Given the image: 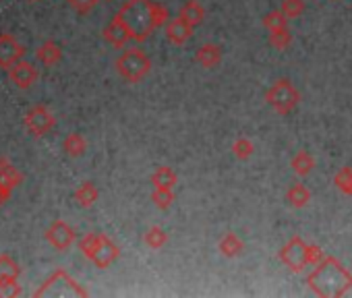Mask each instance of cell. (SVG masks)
Instances as JSON below:
<instances>
[{
    "mask_svg": "<svg viewBox=\"0 0 352 298\" xmlns=\"http://www.w3.org/2000/svg\"><path fill=\"white\" fill-rule=\"evenodd\" d=\"M309 288L319 296H344L352 288V273L333 257H325L307 277Z\"/></svg>",
    "mask_w": 352,
    "mask_h": 298,
    "instance_id": "1",
    "label": "cell"
},
{
    "mask_svg": "<svg viewBox=\"0 0 352 298\" xmlns=\"http://www.w3.org/2000/svg\"><path fill=\"white\" fill-rule=\"evenodd\" d=\"M23 290L19 282H3L0 284V298H9V296H21Z\"/></svg>",
    "mask_w": 352,
    "mask_h": 298,
    "instance_id": "34",
    "label": "cell"
},
{
    "mask_svg": "<svg viewBox=\"0 0 352 298\" xmlns=\"http://www.w3.org/2000/svg\"><path fill=\"white\" fill-rule=\"evenodd\" d=\"M218 249H220V253H222L224 257L234 259V257L243 255V251H245V242L239 238V234H234V232H226V234L220 238Z\"/></svg>",
    "mask_w": 352,
    "mask_h": 298,
    "instance_id": "21",
    "label": "cell"
},
{
    "mask_svg": "<svg viewBox=\"0 0 352 298\" xmlns=\"http://www.w3.org/2000/svg\"><path fill=\"white\" fill-rule=\"evenodd\" d=\"M11 195H13V189H9L7 185L0 183V209H3V205L11 199Z\"/></svg>",
    "mask_w": 352,
    "mask_h": 298,
    "instance_id": "36",
    "label": "cell"
},
{
    "mask_svg": "<svg viewBox=\"0 0 352 298\" xmlns=\"http://www.w3.org/2000/svg\"><path fill=\"white\" fill-rule=\"evenodd\" d=\"M67 3L71 5V9H73L75 13H79V15H89V13L96 9V5L100 3V0H67Z\"/></svg>",
    "mask_w": 352,
    "mask_h": 298,
    "instance_id": "33",
    "label": "cell"
},
{
    "mask_svg": "<svg viewBox=\"0 0 352 298\" xmlns=\"http://www.w3.org/2000/svg\"><path fill=\"white\" fill-rule=\"evenodd\" d=\"M270 44L276 48V50H286L290 44H292V32L286 27H280V30H272L270 32Z\"/></svg>",
    "mask_w": 352,
    "mask_h": 298,
    "instance_id": "28",
    "label": "cell"
},
{
    "mask_svg": "<svg viewBox=\"0 0 352 298\" xmlns=\"http://www.w3.org/2000/svg\"><path fill=\"white\" fill-rule=\"evenodd\" d=\"M280 11L288 17V19H296L305 13V0H282Z\"/></svg>",
    "mask_w": 352,
    "mask_h": 298,
    "instance_id": "31",
    "label": "cell"
},
{
    "mask_svg": "<svg viewBox=\"0 0 352 298\" xmlns=\"http://www.w3.org/2000/svg\"><path fill=\"white\" fill-rule=\"evenodd\" d=\"M0 183L7 185L9 189H17L23 183V174L15 168V164L7 158H0Z\"/></svg>",
    "mask_w": 352,
    "mask_h": 298,
    "instance_id": "19",
    "label": "cell"
},
{
    "mask_svg": "<svg viewBox=\"0 0 352 298\" xmlns=\"http://www.w3.org/2000/svg\"><path fill=\"white\" fill-rule=\"evenodd\" d=\"M73 197H75V201H77L79 207L87 209V207L96 205V201L100 199V191H98V187L91 181H85V183H81L77 187V191H75Z\"/></svg>",
    "mask_w": 352,
    "mask_h": 298,
    "instance_id": "18",
    "label": "cell"
},
{
    "mask_svg": "<svg viewBox=\"0 0 352 298\" xmlns=\"http://www.w3.org/2000/svg\"><path fill=\"white\" fill-rule=\"evenodd\" d=\"M21 275L19 263L11 255H0V284L3 282H17Z\"/></svg>",
    "mask_w": 352,
    "mask_h": 298,
    "instance_id": "23",
    "label": "cell"
},
{
    "mask_svg": "<svg viewBox=\"0 0 352 298\" xmlns=\"http://www.w3.org/2000/svg\"><path fill=\"white\" fill-rule=\"evenodd\" d=\"M36 58L44 65V67H54L63 60V48L54 42V40H46L44 44L38 46L36 50Z\"/></svg>",
    "mask_w": 352,
    "mask_h": 298,
    "instance_id": "15",
    "label": "cell"
},
{
    "mask_svg": "<svg viewBox=\"0 0 352 298\" xmlns=\"http://www.w3.org/2000/svg\"><path fill=\"white\" fill-rule=\"evenodd\" d=\"M63 152L69 156V158H81L85 156L87 152V141L81 133H71L65 137L63 141Z\"/></svg>",
    "mask_w": 352,
    "mask_h": 298,
    "instance_id": "20",
    "label": "cell"
},
{
    "mask_svg": "<svg viewBox=\"0 0 352 298\" xmlns=\"http://www.w3.org/2000/svg\"><path fill=\"white\" fill-rule=\"evenodd\" d=\"M280 261L294 273H300L307 265V242L300 236H292L280 251Z\"/></svg>",
    "mask_w": 352,
    "mask_h": 298,
    "instance_id": "7",
    "label": "cell"
},
{
    "mask_svg": "<svg viewBox=\"0 0 352 298\" xmlns=\"http://www.w3.org/2000/svg\"><path fill=\"white\" fill-rule=\"evenodd\" d=\"M333 185H336V189H338L340 193L352 197V168H350V166L340 168V170L336 172V176H333Z\"/></svg>",
    "mask_w": 352,
    "mask_h": 298,
    "instance_id": "26",
    "label": "cell"
},
{
    "mask_svg": "<svg viewBox=\"0 0 352 298\" xmlns=\"http://www.w3.org/2000/svg\"><path fill=\"white\" fill-rule=\"evenodd\" d=\"M23 56H25V48L15 36L0 34V69L9 71L19 60H23Z\"/></svg>",
    "mask_w": 352,
    "mask_h": 298,
    "instance_id": "10",
    "label": "cell"
},
{
    "mask_svg": "<svg viewBox=\"0 0 352 298\" xmlns=\"http://www.w3.org/2000/svg\"><path fill=\"white\" fill-rule=\"evenodd\" d=\"M286 201H288L294 209H302V207H307L309 201H311V191H309L305 185L294 183V185H290L288 191H286Z\"/></svg>",
    "mask_w": 352,
    "mask_h": 298,
    "instance_id": "22",
    "label": "cell"
},
{
    "mask_svg": "<svg viewBox=\"0 0 352 298\" xmlns=\"http://www.w3.org/2000/svg\"><path fill=\"white\" fill-rule=\"evenodd\" d=\"M307 259H309V265L315 267L317 263H321L325 259V255H323V251L317 244H307Z\"/></svg>",
    "mask_w": 352,
    "mask_h": 298,
    "instance_id": "35",
    "label": "cell"
},
{
    "mask_svg": "<svg viewBox=\"0 0 352 298\" xmlns=\"http://www.w3.org/2000/svg\"><path fill=\"white\" fill-rule=\"evenodd\" d=\"M149 15H151V23H153V30H157V27H164L166 23H168V9L164 7V5H160V3H149Z\"/></svg>",
    "mask_w": 352,
    "mask_h": 298,
    "instance_id": "30",
    "label": "cell"
},
{
    "mask_svg": "<svg viewBox=\"0 0 352 298\" xmlns=\"http://www.w3.org/2000/svg\"><path fill=\"white\" fill-rule=\"evenodd\" d=\"M195 60L204 67V69H216L220 62H222V48L218 44H204L197 48L195 52Z\"/></svg>",
    "mask_w": 352,
    "mask_h": 298,
    "instance_id": "14",
    "label": "cell"
},
{
    "mask_svg": "<svg viewBox=\"0 0 352 298\" xmlns=\"http://www.w3.org/2000/svg\"><path fill=\"white\" fill-rule=\"evenodd\" d=\"M34 296H89V292L77 279H73L65 269H56L34 292Z\"/></svg>",
    "mask_w": 352,
    "mask_h": 298,
    "instance_id": "6",
    "label": "cell"
},
{
    "mask_svg": "<svg viewBox=\"0 0 352 298\" xmlns=\"http://www.w3.org/2000/svg\"><path fill=\"white\" fill-rule=\"evenodd\" d=\"M23 124L25 128L34 135V137H44L48 135L54 124H56V116L46 108V106H34L25 112L23 116Z\"/></svg>",
    "mask_w": 352,
    "mask_h": 298,
    "instance_id": "8",
    "label": "cell"
},
{
    "mask_svg": "<svg viewBox=\"0 0 352 298\" xmlns=\"http://www.w3.org/2000/svg\"><path fill=\"white\" fill-rule=\"evenodd\" d=\"M263 25L267 27V32L272 30H280V27H286L288 25V17L282 13V11H272L263 17Z\"/></svg>",
    "mask_w": 352,
    "mask_h": 298,
    "instance_id": "32",
    "label": "cell"
},
{
    "mask_svg": "<svg viewBox=\"0 0 352 298\" xmlns=\"http://www.w3.org/2000/svg\"><path fill=\"white\" fill-rule=\"evenodd\" d=\"M179 17L185 19L189 25L197 27L206 19V9H204V5L199 3V0H187V3L179 9Z\"/></svg>",
    "mask_w": 352,
    "mask_h": 298,
    "instance_id": "16",
    "label": "cell"
},
{
    "mask_svg": "<svg viewBox=\"0 0 352 298\" xmlns=\"http://www.w3.org/2000/svg\"><path fill=\"white\" fill-rule=\"evenodd\" d=\"M34 3H38V0H34Z\"/></svg>",
    "mask_w": 352,
    "mask_h": 298,
    "instance_id": "37",
    "label": "cell"
},
{
    "mask_svg": "<svg viewBox=\"0 0 352 298\" xmlns=\"http://www.w3.org/2000/svg\"><path fill=\"white\" fill-rule=\"evenodd\" d=\"M102 36H104V40H106L112 48H116V50L124 48V46L133 40L131 30L126 27V23L122 21V17H120L118 13H116V15L112 17V21L104 27Z\"/></svg>",
    "mask_w": 352,
    "mask_h": 298,
    "instance_id": "11",
    "label": "cell"
},
{
    "mask_svg": "<svg viewBox=\"0 0 352 298\" xmlns=\"http://www.w3.org/2000/svg\"><path fill=\"white\" fill-rule=\"evenodd\" d=\"M44 238H46V242H48L50 247H54L56 251L65 253V251H69V249L75 244L77 234H75V228H73L69 222H65V220H54V222L48 226Z\"/></svg>",
    "mask_w": 352,
    "mask_h": 298,
    "instance_id": "9",
    "label": "cell"
},
{
    "mask_svg": "<svg viewBox=\"0 0 352 298\" xmlns=\"http://www.w3.org/2000/svg\"><path fill=\"white\" fill-rule=\"evenodd\" d=\"M114 67H116V73L126 83H139V81H143L149 75L151 58L143 50H139V48H129V50H124L116 58Z\"/></svg>",
    "mask_w": 352,
    "mask_h": 298,
    "instance_id": "4",
    "label": "cell"
},
{
    "mask_svg": "<svg viewBox=\"0 0 352 298\" xmlns=\"http://www.w3.org/2000/svg\"><path fill=\"white\" fill-rule=\"evenodd\" d=\"M253 152H255V145H253V141L247 139V137H239V139L232 143V154H234V158L241 160V162H247V160L253 156Z\"/></svg>",
    "mask_w": 352,
    "mask_h": 298,
    "instance_id": "27",
    "label": "cell"
},
{
    "mask_svg": "<svg viewBox=\"0 0 352 298\" xmlns=\"http://www.w3.org/2000/svg\"><path fill=\"white\" fill-rule=\"evenodd\" d=\"M38 77H40V73H38L36 65L30 62V60H25V58L19 60L15 67L9 69V79H11V83H13L15 87H19V89H30V87H34L36 81H38Z\"/></svg>",
    "mask_w": 352,
    "mask_h": 298,
    "instance_id": "12",
    "label": "cell"
},
{
    "mask_svg": "<svg viewBox=\"0 0 352 298\" xmlns=\"http://www.w3.org/2000/svg\"><path fill=\"white\" fill-rule=\"evenodd\" d=\"M174 193L172 189H153L151 193V203L157 207V209H168L172 203H174Z\"/></svg>",
    "mask_w": 352,
    "mask_h": 298,
    "instance_id": "29",
    "label": "cell"
},
{
    "mask_svg": "<svg viewBox=\"0 0 352 298\" xmlns=\"http://www.w3.org/2000/svg\"><path fill=\"white\" fill-rule=\"evenodd\" d=\"M149 3L151 0H126L118 11V15L122 17V21L126 23V27L133 34V40L139 44H143L153 32Z\"/></svg>",
    "mask_w": 352,
    "mask_h": 298,
    "instance_id": "3",
    "label": "cell"
},
{
    "mask_svg": "<svg viewBox=\"0 0 352 298\" xmlns=\"http://www.w3.org/2000/svg\"><path fill=\"white\" fill-rule=\"evenodd\" d=\"M265 102L270 104V108L276 114L286 116V114L294 112L296 106L300 104V91L296 89V85L290 79H278L265 91Z\"/></svg>",
    "mask_w": 352,
    "mask_h": 298,
    "instance_id": "5",
    "label": "cell"
},
{
    "mask_svg": "<svg viewBox=\"0 0 352 298\" xmlns=\"http://www.w3.org/2000/svg\"><path fill=\"white\" fill-rule=\"evenodd\" d=\"M290 168H292V172H294L296 176H300V179H302V176H309V174L313 172V168H315V158H313V154L307 152V149H300L298 154L292 156Z\"/></svg>",
    "mask_w": 352,
    "mask_h": 298,
    "instance_id": "17",
    "label": "cell"
},
{
    "mask_svg": "<svg viewBox=\"0 0 352 298\" xmlns=\"http://www.w3.org/2000/svg\"><path fill=\"white\" fill-rule=\"evenodd\" d=\"M79 251L98 269L110 267L120 257L118 244L112 238H108L106 234H102V232H89L83 238H79Z\"/></svg>",
    "mask_w": 352,
    "mask_h": 298,
    "instance_id": "2",
    "label": "cell"
},
{
    "mask_svg": "<svg viewBox=\"0 0 352 298\" xmlns=\"http://www.w3.org/2000/svg\"><path fill=\"white\" fill-rule=\"evenodd\" d=\"M193 25H189L185 19L176 17V19H170L166 23V40L172 44V46H185L191 36H193Z\"/></svg>",
    "mask_w": 352,
    "mask_h": 298,
    "instance_id": "13",
    "label": "cell"
},
{
    "mask_svg": "<svg viewBox=\"0 0 352 298\" xmlns=\"http://www.w3.org/2000/svg\"><path fill=\"white\" fill-rule=\"evenodd\" d=\"M143 242H145V247L157 251V249H162V247L168 242V234H166V230H164L162 226H151V228L145 232Z\"/></svg>",
    "mask_w": 352,
    "mask_h": 298,
    "instance_id": "25",
    "label": "cell"
},
{
    "mask_svg": "<svg viewBox=\"0 0 352 298\" xmlns=\"http://www.w3.org/2000/svg\"><path fill=\"white\" fill-rule=\"evenodd\" d=\"M179 183V176L176 172L168 166H160L153 174H151V185L153 189H174V185Z\"/></svg>",
    "mask_w": 352,
    "mask_h": 298,
    "instance_id": "24",
    "label": "cell"
}]
</instances>
